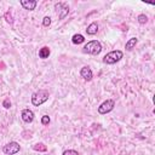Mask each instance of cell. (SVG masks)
<instances>
[{
  "instance_id": "cell-12",
  "label": "cell",
  "mask_w": 155,
  "mask_h": 155,
  "mask_svg": "<svg viewBox=\"0 0 155 155\" xmlns=\"http://www.w3.org/2000/svg\"><path fill=\"white\" fill-rule=\"evenodd\" d=\"M50 53H51V51H50V48H48L47 46H44V47H41V48L39 50V57H40L41 59L48 58Z\"/></svg>"
},
{
  "instance_id": "cell-14",
  "label": "cell",
  "mask_w": 155,
  "mask_h": 155,
  "mask_svg": "<svg viewBox=\"0 0 155 155\" xmlns=\"http://www.w3.org/2000/svg\"><path fill=\"white\" fill-rule=\"evenodd\" d=\"M33 149L35 151H46L47 150V147L44 143H36V144L33 145Z\"/></svg>"
},
{
  "instance_id": "cell-17",
  "label": "cell",
  "mask_w": 155,
  "mask_h": 155,
  "mask_svg": "<svg viewBox=\"0 0 155 155\" xmlns=\"http://www.w3.org/2000/svg\"><path fill=\"white\" fill-rule=\"evenodd\" d=\"M50 121H51V119H50L48 115H44V116L41 117V124H42L44 126H47V125L50 124Z\"/></svg>"
},
{
  "instance_id": "cell-19",
  "label": "cell",
  "mask_w": 155,
  "mask_h": 155,
  "mask_svg": "<svg viewBox=\"0 0 155 155\" xmlns=\"http://www.w3.org/2000/svg\"><path fill=\"white\" fill-rule=\"evenodd\" d=\"M2 107H4L5 109H8V108H11V102H10V99H8V98H6V99L2 102Z\"/></svg>"
},
{
  "instance_id": "cell-13",
  "label": "cell",
  "mask_w": 155,
  "mask_h": 155,
  "mask_svg": "<svg viewBox=\"0 0 155 155\" xmlns=\"http://www.w3.org/2000/svg\"><path fill=\"white\" fill-rule=\"evenodd\" d=\"M85 41V38H84V35H81V34H74L73 36H71V42L74 44V45H80V44H82Z\"/></svg>"
},
{
  "instance_id": "cell-16",
  "label": "cell",
  "mask_w": 155,
  "mask_h": 155,
  "mask_svg": "<svg viewBox=\"0 0 155 155\" xmlns=\"http://www.w3.org/2000/svg\"><path fill=\"white\" fill-rule=\"evenodd\" d=\"M51 24V17L50 16H45L44 19H42V25L44 27H50Z\"/></svg>"
},
{
  "instance_id": "cell-5",
  "label": "cell",
  "mask_w": 155,
  "mask_h": 155,
  "mask_svg": "<svg viewBox=\"0 0 155 155\" xmlns=\"http://www.w3.org/2000/svg\"><path fill=\"white\" fill-rule=\"evenodd\" d=\"M114 107H115V102H114L113 99H107V101H104V102L98 107V113H99L101 115L108 114V113H110V111L114 109Z\"/></svg>"
},
{
  "instance_id": "cell-11",
  "label": "cell",
  "mask_w": 155,
  "mask_h": 155,
  "mask_svg": "<svg viewBox=\"0 0 155 155\" xmlns=\"http://www.w3.org/2000/svg\"><path fill=\"white\" fill-rule=\"evenodd\" d=\"M137 42H138V39H137V38H131V39H128V40L126 41L125 48H126L127 51H131V50H133V48L136 47Z\"/></svg>"
},
{
  "instance_id": "cell-7",
  "label": "cell",
  "mask_w": 155,
  "mask_h": 155,
  "mask_svg": "<svg viewBox=\"0 0 155 155\" xmlns=\"http://www.w3.org/2000/svg\"><path fill=\"white\" fill-rule=\"evenodd\" d=\"M80 76H81L84 80H86V81H91V80L93 79V73H92V70H91L90 67L85 65V67H82V68L80 69Z\"/></svg>"
},
{
  "instance_id": "cell-3",
  "label": "cell",
  "mask_w": 155,
  "mask_h": 155,
  "mask_svg": "<svg viewBox=\"0 0 155 155\" xmlns=\"http://www.w3.org/2000/svg\"><path fill=\"white\" fill-rule=\"evenodd\" d=\"M124 57V52L120 50H114L108 52L104 57H103V63L105 64H115L116 62H119L121 58Z\"/></svg>"
},
{
  "instance_id": "cell-2",
  "label": "cell",
  "mask_w": 155,
  "mask_h": 155,
  "mask_svg": "<svg viewBox=\"0 0 155 155\" xmlns=\"http://www.w3.org/2000/svg\"><path fill=\"white\" fill-rule=\"evenodd\" d=\"M102 51V45L99 41L97 40H91L88 41L84 47H82V52L87 53V54H92V56H97Z\"/></svg>"
},
{
  "instance_id": "cell-1",
  "label": "cell",
  "mask_w": 155,
  "mask_h": 155,
  "mask_svg": "<svg viewBox=\"0 0 155 155\" xmlns=\"http://www.w3.org/2000/svg\"><path fill=\"white\" fill-rule=\"evenodd\" d=\"M50 97V93L47 90H39V91H35L33 94H31V104L35 105V107H39L41 104H44Z\"/></svg>"
},
{
  "instance_id": "cell-8",
  "label": "cell",
  "mask_w": 155,
  "mask_h": 155,
  "mask_svg": "<svg viewBox=\"0 0 155 155\" xmlns=\"http://www.w3.org/2000/svg\"><path fill=\"white\" fill-rule=\"evenodd\" d=\"M21 116H22V120H23L24 122H27V124L33 122V120H34V117H35L33 110H30V109H23Z\"/></svg>"
},
{
  "instance_id": "cell-20",
  "label": "cell",
  "mask_w": 155,
  "mask_h": 155,
  "mask_svg": "<svg viewBox=\"0 0 155 155\" xmlns=\"http://www.w3.org/2000/svg\"><path fill=\"white\" fill-rule=\"evenodd\" d=\"M5 17H6V21H7L8 23H12V17H11V15H10L8 12L5 13Z\"/></svg>"
},
{
  "instance_id": "cell-6",
  "label": "cell",
  "mask_w": 155,
  "mask_h": 155,
  "mask_svg": "<svg viewBox=\"0 0 155 155\" xmlns=\"http://www.w3.org/2000/svg\"><path fill=\"white\" fill-rule=\"evenodd\" d=\"M54 8L61 12L59 13V19H63L68 15V12H69V6L67 4H64V2H57L54 5Z\"/></svg>"
},
{
  "instance_id": "cell-18",
  "label": "cell",
  "mask_w": 155,
  "mask_h": 155,
  "mask_svg": "<svg viewBox=\"0 0 155 155\" xmlns=\"http://www.w3.org/2000/svg\"><path fill=\"white\" fill-rule=\"evenodd\" d=\"M62 155H79V153L76 150H74V149H68V150L63 151Z\"/></svg>"
},
{
  "instance_id": "cell-15",
  "label": "cell",
  "mask_w": 155,
  "mask_h": 155,
  "mask_svg": "<svg viewBox=\"0 0 155 155\" xmlns=\"http://www.w3.org/2000/svg\"><path fill=\"white\" fill-rule=\"evenodd\" d=\"M137 19H138V23H139V24H145V23L148 22V17H147L144 13H140V15L137 17Z\"/></svg>"
},
{
  "instance_id": "cell-4",
  "label": "cell",
  "mask_w": 155,
  "mask_h": 155,
  "mask_svg": "<svg viewBox=\"0 0 155 155\" xmlns=\"http://www.w3.org/2000/svg\"><path fill=\"white\" fill-rule=\"evenodd\" d=\"M21 150V145L17 142H10L2 147V151L6 155H15Z\"/></svg>"
},
{
  "instance_id": "cell-9",
  "label": "cell",
  "mask_w": 155,
  "mask_h": 155,
  "mask_svg": "<svg viewBox=\"0 0 155 155\" xmlns=\"http://www.w3.org/2000/svg\"><path fill=\"white\" fill-rule=\"evenodd\" d=\"M19 4L22 5V7L24 10L33 11V10H35V7L38 5V1H35V0H21Z\"/></svg>"
},
{
  "instance_id": "cell-10",
  "label": "cell",
  "mask_w": 155,
  "mask_h": 155,
  "mask_svg": "<svg viewBox=\"0 0 155 155\" xmlns=\"http://www.w3.org/2000/svg\"><path fill=\"white\" fill-rule=\"evenodd\" d=\"M86 33H87V35H96L98 33V24H97V22H92L87 27Z\"/></svg>"
}]
</instances>
